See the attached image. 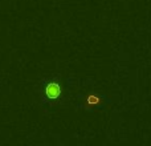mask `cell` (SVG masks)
<instances>
[{
	"label": "cell",
	"instance_id": "1",
	"mask_svg": "<svg viewBox=\"0 0 151 146\" xmlns=\"http://www.w3.org/2000/svg\"><path fill=\"white\" fill-rule=\"evenodd\" d=\"M41 93L47 101H57L63 96V85L57 78H50V80L42 82L41 85Z\"/></svg>",
	"mask_w": 151,
	"mask_h": 146
},
{
	"label": "cell",
	"instance_id": "2",
	"mask_svg": "<svg viewBox=\"0 0 151 146\" xmlns=\"http://www.w3.org/2000/svg\"><path fill=\"white\" fill-rule=\"evenodd\" d=\"M101 104H102L101 97L94 96V94H90V96H86V97H85L82 106L86 108V109H91V108L97 106V105H101Z\"/></svg>",
	"mask_w": 151,
	"mask_h": 146
}]
</instances>
